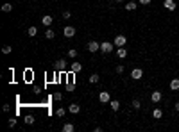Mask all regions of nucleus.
I'll use <instances>...</instances> for the list:
<instances>
[{"label":"nucleus","instance_id":"29","mask_svg":"<svg viewBox=\"0 0 179 132\" xmlns=\"http://www.w3.org/2000/svg\"><path fill=\"white\" fill-rule=\"evenodd\" d=\"M11 50H13L11 47H9V45H6V47L2 48V52H4V54H11Z\"/></svg>","mask_w":179,"mask_h":132},{"label":"nucleus","instance_id":"11","mask_svg":"<svg viewBox=\"0 0 179 132\" xmlns=\"http://www.w3.org/2000/svg\"><path fill=\"white\" fill-rule=\"evenodd\" d=\"M81 70H82V64H81V63H72V66H70V72H72V73H79Z\"/></svg>","mask_w":179,"mask_h":132},{"label":"nucleus","instance_id":"19","mask_svg":"<svg viewBox=\"0 0 179 132\" xmlns=\"http://www.w3.org/2000/svg\"><path fill=\"white\" fill-rule=\"evenodd\" d=\"M88 80H90V82H91V84H97V82H99V80H100V77H99L97 73H93V75H90V79H88Z\"/></svg>","mask_w":179,"mask_h":132},{"label":"nucleus","instance_id":"4","mask_svg":"<svg viewBox=\"0 0 179 132\" xmlns=\"http://www.w3.org/2000/svg\"><path fill=\"white\" fill-rule=\"evenodd\" d=\"M142 77H143V70L142 68H134L133 72H131V79L133 80H140Z\"/></svg>","mask_w":179,"mask_h":132},{"label":"nucleus","instance_id":"35","mask_svg":"<svg viewBox=\"0 0 179 132\" xmlns=\"http://www.w3.org/2000/svg\"><path fill=\"white\" fill-rule=\"evenodd\" d=\"M115 2H124V0H115Z\"/></svg>","mask_w":179,"mask_h":132},{"label":"nucleus","instance_id":"15","mask_svg":"<svg viewBox=\"0 0 179 132\" xmlns=\"http://www.w3.org/2000/svg\"><path fill=\"white\" fill-rule=\"evenodd\" d=\"M170 89L172 91H179V79H172L170 80Z\"/></svg>","mask_w":179,"mask_h":132},{"label":"nucleus","instance_id":"3","mask_svg":"<svg viewBox=\"0 0 179 132\" xmlns=\"http://www.w3.org/2000/svg\"><path fill=\"white\" fill-rule=\"evenodd\" d=\"M111 50H113V45H111L109 41H102V43H100V52H102V54H109Z\"/></svg>","mask_w":179,"mask_h":132},{"label":"nucleus","instance_id":"2","mask_svg":"<svg viewBox=\"0 0 179 132\" xmlns=\"http://www.w3.org/2000/svg\"><path fill=\"white\" fill-rule=\"evenodd\" d=\"M125 43H127V38H125L124 34H118L117 38H115V47H125Z\"/></svg>","mask_w":179,"mask_h":132},{"label":"nucleus","instance_id":"6","mask_svg":"<svg viewBox=\"0 0 179 132\" xmlns=\"http://www.w3.org/2000/svg\"><path fill=\"white\" fill-rule=\"evenodd\" d=\"M163 7L167 9V11H176V2L174 0H163Z\"/></svg>","mask_w":179,"mask_h":132},{"label":"nucleus","instance_id":"22","mask_svg":"<svg viewBox=\"0 0 179 132\" xmlns=\"http://www.w3.org/2000/svg\"><path fill=\"white\" fill-rule=\"evenodd\" d=\"M2 11H4V13H11V11H13V5L9 4V2L4 4V5H2Z\"/></svg>","mask_w":179,"mask_h":132},{"label":"nucleus","instance_id":"13","mask_svg":"<svg viewBox=\"0 0 179 132\" xmlns=\"http://www.w3.org/2000/svg\"><path fill=\"white\" fill-rule=\"evenodd\" d=\"M161 116H163V111H161L160 107H156V109L152 111V118H154V120H160Z\"/></svg>","mask_w":179,"mask_h":132},{"label":"nucleus","instance_id":"18","mask_svg":"<svg viewBox=\"0 0 179 132\" xmlns=\"http://www.w3.org/2000/svg\"><path fill=\"white\" fill-rule=\"evenodd\" d=\"M136 7H138V4H136V2H127V4H125V9H127V11H134Z\"/></svg>","mask_w":179,"mask_h":132},{"label":"nucleus","instance_id":"1","mask_svg":"<svg viewBox=\"0 0 179 132\" xmlns=\"http://www.w3.org/2000/svg\"><path fill=\"white\" fill-rule=\"evenodd\" d=\"M63 34H65V38H73L75 36V27H72V25H66L65 29H63Z\"/></svg>","mask_w":179,"mask_h":132},{"label":"nucleus","instance_id":"14","mask_svg":"<svg viewBox=\"0 0 179 132\" xmlns=\"http://www.w3.org/2000/svg\"><path fill=\"white\" fill-rule=\"evenodd\" d=\"M68 111L72 114H77L79 111H81V105H77V104H72V105H68Z\"/></svg>","mask_w":179,"mask_h":132},{"label":"nucleus","instance_id":"12","mask_svg":"<svg viewBox=\"0 0 179 132\" xmlns=\"http://www.w3.org/2000/svg\"><path fill=\"white\" fill-rule=\"evenodd\" d=\"M117 55H118L120 59H125V57H127V48H125V47H118Z\"/></svg>","mask_w":179,"mask_h":132},{"label":"nucleus","instance_id":"8","mask_svg":"<svg viewBox=\"0 0 179 132\" xmlns=\"http://www.w3.org/2000/svg\"><path fill=\"white\" fill-rule=\"evenodd\" d=\"M99 100H100L102 104H108V102H111V96H109L108 91H102V93L99 95Z\"/></svg>","mask_w":179,"mask_h":132},{"label":"nucleus","instance_id":"10","mask_svg":"<svg viewBox=\"0 0 179 132\" xmlns=\"http://www.w3.org/2000/svg\"><path fill=\"white\" fill-rule=\"evenodd\" d=\"M56 70H59V72H65V70H66V61H65V59H59L57 63H56Z\"/></svg>","mask_w":179,"mask_h":132},{"label":"nucleus","instance_id":"24","mask_svg":"<svg viewBox=\"0 0 179 132\" xmlns=\"http://www.w3.org/2000/svg\"><path fill=\"white\" fill-rule=\"evenodd\" d=\"M68 57H70V59H75V57H77V50L70 48V50H68Z\"/></svg>","mask_w":179,"mask_h":132},{"label":"nucleus","instance_id":"26","mask_svg":"<svg viewBox=\"0 0 179 132\" xmlns=\"http://www.w3.org/2000/svg\"><path fill=\"white\" fill-rule=\"evenodd\" d=\"M52 98H54L56 102H61V100H63V95L59 93V91H56V93H54V96H52Z\"/></svg>","mask_w":179,"mask_h":132},{"label":"nucleus","instance_id":"17","mask_svg":"<svg viewBox=\"0 0 179 132\" xmlns=\"http://www.w3.org/2000/svg\"><path fill=\"white\" fill-rule=\"evenodd\" d=\"M73 130H75V127H73L72 123H65V125H63V132H73Z\"/></svg>","mask_w":179,"mask_h":132},{"label":"nucleus","instance_id":"30","mask_svg":"<svg viewBox=\"0 0 179 132\" xmlns=\"http://www.w3.org/2000/svg\"><path fill=\"white\" fill-rule=\"evenodd\" d=\"M66 89H68V91H73V89H75V84H73V82H68V84H66Z\"/></svg>","mask_w":179,"mask_h":132},{"label":"nucleus","instance_id":"20","mask_svg":"<svg viewBox=\"0 0 179 132\" xmlns=\"http://www.w3.org/2000/svg\"><path fill=\"white\" fill-rule=\"evenodd\" d=\"M54 36H56V34H54V30H52V29H47V30H45V38H47V39H54Z\"/></svg>","mask_w":179,"mask_h":132},{"label":"nucleus","instance_id":"34","mask_svg":"<svg viewBox=\"0 0 179 132\" xmlns=\"http://www.w3.org/2000/svg\"><path fill=\"white\" fill-rule=\"evenodd\" d=\"M174 109H176V111H177V113H179V102H177V104L174 105Z\"/></svg>","mask_w":179,"mask_h":132},{"label":"nucleus","instance_id":"25","mask_svg":"<svg viewBox=\"0 0 179 132\" xmlns=\"http://www.w3.org/2000/svg\"><path fill=\"white\" fill-rule=\"evenodd\" d=\"M65 114H66V111H65V109H63V107L56 111V116H57V118H63V116H65Z\"/></svg>","mask_w":179,"mask_h":132},{"label":"nucleus","instance_id":"21","mask_svg":"<svg viewBox=\"0 0 179 132\" xmlns=\"http://www.w3.org/2000/svg\"><path fill=\"white\" fill-rule=\"evenodd\" d=\"M120 109V102L118 100H111V111H118Z\"/></svg>","mask_w":179,"mask_h":132},{"label":"nucleus","instance_id":"27","mask_svg":"<svg viewBox=\"0 0 179 132\" xmlns=\"http://www.w3.org/2000/svg\"><path fill=\"white\" fill-rule=\"evenodd\" d=\"M131 105H133V109H136V111H138V109L142 107V104H140V100H133V104H131Z\"/></svg>","mask_w":179,"mask_h":132},{"label":"nucleus","instance_id":"7","mask_svg":"<svg viewBox=\"0 0 179 132\" xmlns=\"http://www.w3.org/2000/svg\"><path fill=\"white\" fill-rule=\"evenodd\" d=\"M97 50H100V43H97V41H90V43H88V52L95 54Z\"/></svg>","mask_w":179,"mask_h":132},{"label":"nucleus","instance_id":"32","mask_svg":"<svg viewBox=\"0 0 179 132\" xmlns=\"http://www.w3.org/2000/svg\"><path fill=\"white\" fill-rule=\"evenodd\" d=\"M151 2H152V0H140V4H142V5H149Z\"/></svg>","mask_w":179,"mask_h":132},{"label":"nucleus","instance_id":"9","mask_svg":"<svg viewBox=\"0 0 179 132\" xmlns=\"http://www.w3.org/2000/svg\"><path fill=\"white\" fill-rule=\"evenodd\" d=\"M52 22H54V18H52L50 14H45L43 18H41V23H43L45 27H50V25H52Z\"/></svg>","mask_w":179,"mask_h":132},{"label":"nucleus","instance_id":"16","mask_svg":"<svg viewBox=\"0 0 179 132\" xmlns=\"http://www.w3.org/2000/svg\"><path fill=\"white\" fill-rule=\"evenodd\" d=\"M36 34H38V29H36L34 25H32V27H29V29H27V36H29V38H34Z\"/></svg>","mask_w":179,"mask_h":132},{"label":"nucleus","instance_id":"5","mask_svg":"<svg viewBox=\"0 0 179 132\" xmlns=\"http://www.w3.org/2000/svg\"><path fill=\"white\" fill-rule=\"evenodd\" d=\"M161 98H163L161 91H152V95H151V100H152V104H160V102H161Z\"/></svg>","mask_w":179,"mask_h":132},{"label":"nucleus","instance_id":"28","mask_svg":"<svg viewBox=\"0 0 179 132\" xmlns=\"http://www.w3.org/2000/svg\"><path fill=\"white\" fill-rule=\"evenodd\" d=\"M124 70H125V68H124V66H122V64H118V66H117V68H115V72H117V73H118V75H122V73H124Z\"/></svg>","mask_w":179,"mask_h":132},{"label":"nucleus","instance_id":"23","mask_svg":"<svg viewBox=\"0 0 179 132\" xmlns=\"http://www.w3.org/2000/svg\"><path fill=\"white\" fill-rule=\"evenodd\" d=\"M34 121H36V120H34V116H30V114H27V116H25V123H27V125H32Z\"/></svg>","mask_w":179,"mask_h":132},{"label":"nucleus","instance_id":"36","mask_svg":"<svg viewBox=\"0 0 179 132\" xmlns=\"http://www.w3.org/2000/svg\"><path fill=\"white\" fill-rule=\"evenodd\" d=\"M177 55H179V50H177Z\"/></svg>","mask_w":179,"mask_h":132},{"label":"nucleus","instance_id":"33","mask_svg":"<svg viewBox=\"0 0 179 132\" xmlns=\"http://www.w3.org/2000/svg\"><path fill=\"white\" fill-rule=\"evenodd\" d=\"M15 125H16V120L11 118V120H9V127H15Z\"/></svg>","mask_w":179,"mask_h":132},{"label":"nucleus","instance_id":"31","mask_svg":"<svg viewBox=\"0 0 179 132\" xmlns=\"http://www.w3.org/2000/svg\"><path fill=\"white\" fill-rule=\"evenodd\" d=\"M70 16H72V13H70V11H65V13H63V18H65V20H68Z\"/></svg>","mask_w":179,"mask_h":132}]
</instances>
